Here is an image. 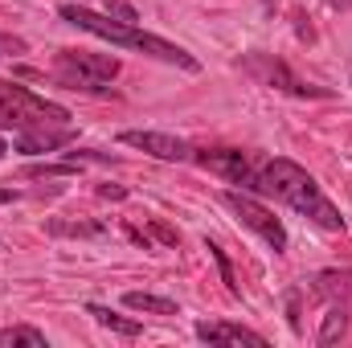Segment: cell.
Listing matches in <instances>:
<instances>
[{"label": "cell", "mask_w": 352, "mask_h": 348, "mask_svg": "<svg viewBox=\"0 0 352 348\" xmlns=\"http://www.w3.org/2000/svg\"><path fill=\"white\" fill-rule=\"evenodd\" d=\"M152 230H156V238H160V242H168V246H176V230H168L164 221H156Z\"/></svg>", "instance_id": "20"}, {"label": "cell", "mask_w": 352, "mask_h": 348, "mask_svg": "<svg viewBox=\"0 0 352 348\" xmlns=\"http://www.w3.org/2000/svg\"><path fill=\"white\" fill-rule=\"evenodd\" d=\"M87 312L102 324V328H111V332H119V336H140V320H127V316H119V312H111V307H102V303H90Z\"/></svg>", "instance_id": "14"}, {"label": "cell", "mask_w": 352, "mask_h": 348, "mask_svg": "<svg viewBox=\"0 0 352 348\" xmlns=\"http://www.w3.org/2000/svg\"><path fill=\"white\" fill-rule=\"evenodd\" d=\"M270 4H274V0H266V8H270Z\"/></svg>", "instance_id": "25"}, {"label": "cell", "mask_w": 352, "mask_h": 348, "mask_svg": "<svg viewBox=\"0 0 352 348\" xmlns=\"http://www.w3.org/2000/svg\"><path fill=\"white\" fill-rule=\"evenodd\" d=\"M45 348V332L29 328V324H16V328H0V348Z\"/></svg>", "instance_id": "15"}, {"label": "cell", "mask_w": 352, "mask_h": 348, "mask_svg": "<svg viewBox=\"0 0 352 348\" xmlns=\"http://www.w3.org/2000/svg\"><path fill=\"white\" fill-rule=\"evenodd\" d=\"M123 303H127L131 312H152V316H176V312H180L173 299H164V295H148V291H127Z\"/></svg>", "instance_id": "12"}, {"label": "cell", "mask_w": 352, "mask_h": 348, "mask_svg": "<svg viewBox=\"0 0 352 348\" xmlns=\"http://www.w3.org/2000/svg\"><path fill=\"white\" fill-rule=\"evenodd\" d=\"M58 74L74 90H102V83H111L119 74V58L90 54V50H62L58 54Z\"/></svg>", "instance_id": "3"}, {"label": "cell", "mask_w": 352, "mask_h": 348, "mask_svg": "<svg viewBox=\"0 0 352 348\" xmlns=\"http://www.w3.org/2000/svg\"><path fill=\"white\" fill-rule=\"evenodd\" d=\"M66 123H70L66 107L16 87V83H0V127L33 131V127H66Z\"/></svg>", "instance_id": "2"}, {"label": "cell", "mask_w": 352, "mask_h": 348, "mask_svg": "<svg viewBox=\"0 0 352 348\" xmlns=\"http://www.w3.org/2000/svg\"><path fill=\"white\" fill-rule=\"evenodd\" d=\"M119 140H123L127 148H140V152L156 156V160H188V156H192V148H188L184 140L164 135V131H123Z\"/></svg>", "instance_id": "6"}, {"label": "cell", "mask_w": 352, "mask_h": 348, "mask_svg": "<svg viewBox=\"0 0 352 348\" xmlns=\"http://www.w3.org/2000/svg\"><path fill=\"white\" fill-rule=\"evenodd\" d=\"M250 188L254 193H266V197H278L283 205H291L295 213H303L320 230H332V234L344 230L340 209L324 197V188L303 173L295 160H270V164H263V173L250 176Z\"/></svg>", "instance_id": "1"}, {"label": "cell", "mask_w": 352, "mask_h": 348, "mask_svg": "<svg viewBox=\"0 0 352 348\" xmlns=\"http://www.w3.org/2000/svg\"><path fill=\"white\" fill-rule=\"evenodd\" d=\"M58 12H62V21H70V25L87 29V33L102 37V41H111V45H127V50H140V41H144V33H140V29H131L127 21H111V17L94 12V8H87V4H62Z\"/></svg>", "instance_id": "4"}, {"label": "cell", "mask_w": 352, "mask_h": 348, "mask_svg": "<svg viewBox=\"0 0 352 348\" xmlns=\"http://www.w3.org/2000/svg\"><path fill=\"white\" fill-rule=\"evenodd\" d=\"M246 70L250 74H258L266 87H278V90H287V94H328V90H320V87H303L283 62H274V58H263V54H254V58H246Z\"/></svg>", "instance_id": "8"}, {"label": "cell", "mask_w": 352, "mask_h": 348, "mask_svg": "<svg viewBox=\"0 0 352 348\" xmlns=\"http://www.w3.org/2000/svg\"><path fill=\"white\" fill-rule=\"evenodd\" d=\"M344 328H349V316H344L340 307H332V312L324 316V328H320V345H336V340L344 336Z\"/></svg>", "instance_id": "16"}, {"label": "cell", "mask_w": 352, "mask_h": 348, "mask_svg": "<svg viewBox=\"0 0 352 348\" xmlns=\"http://www.w3.org/2000/svg\"><path fill=\"white\" fill-rule=\"evenodd\" d=\"M12 197H16L12 188H0V205H4V201H12Z\"/></svg>", "instance_id": "22"}, {"label": "cell", "mask_w": 352, "mask_h": 348, "mask_svg": "<svg viewBox=\"0 0 352 348\" xmlns=\"http://www.w3.org/2000/svg\"><path fill=\"white\" fill-rule=\"evenodd\" d=\"M197 336L205 345H250V348H266V340L258 332L242 328V324H197Z\"/></svg>", "instance_id": "9"}, {"label": "cell", "mask_w": 352, "mask_h": 348, "mask_svg": "<svg viewBox=\"0 0 352 348\" xmlns=\"http://www.w3.org/2000/svg\"><path fill=\"white\" fill-rule=\"evenodd\" d=\"M50 234H70V238H98L102 234V226H94V221H50Z\"/></svg>", "instance_id": "17"}, {"label": "cell", "mask_w": 352, "mask_h": 348, "mask_svg": "<svg viewBox=\"0 0 352 348\" xmlns=\"http://www.w3.org/2000/svg\"><path fill=\"white\" fill-rule=\"evenodd\" d=\"M4 152H8V144H4V140H0V160H4Z\"/></svg>", "instance_id": "24"}, {"label": "cell", "mask_w": 352, "mask_h": 348, "mask_svg": "<svg viewBox=\"0 0 352 348\" xmlns=\"http://www.w3.org/2000/svg\"><path fill=\"white\" fill-rule=\"evenodd\" d=\"M332 4H336V8H352V0H332Z\"/></svg>", "instance_id": "23"}, {"label": "cell", "mask_w": 352, "mask_h": 348, "mask_svg": "<svg viewBox=\"0 0 352 348\" xmlns=\"http://www.w3.org/2000/svg\"><path fill=\"white\" fill-rule=\"evenodd\" d=\"M98 197H107V201H119V197H123V188H111V184H102V188H98Z\"/></svg>", "instance_id": "21"}, {"label": "cell", "mask_w": 352, "mask_h": 348, "mask_svg": "<svg viewBox=\"0 0 352 348\" xmlns=\"http://www.w3.org/2000/svg\"><path fill=\"white\" fill-rule=\"evenodd\" d=\"M192 160H197L205 173H217L221 180H230V184H250V160H246V152H238V148L197 152Z\"/></svg>", "instance_id": "7"}, {"label": "cell", "mask_w": 352, "mask_h": 348, "mask_svg": "<svg viewBox=\"0 0 352 348\" xmlns=\"http://www.w3.org/2000/svg\"><path fill=\"white\" fill-rule=\"evenodd\" d=\"M140 50L152 54V58H160V62H173V66H180V70H197V58H192V54H184L180 45L164 41V37H156V33H144Z\"/></svg>", "instance_id": "11"}, {"label": "cell", "mask_w": 352, "mask_h": 348, "mask_svg": "<svg viewBox=\"0 0 352 348\" xmlns=\"http://www.w3.org/2000/svg\"><path fill=\"white\" fill-rule=\"evenodd\" d=\"M316 291L324 299H349L352 295V270H324L316 279Z\"/></svg>", "instance_id": "13"}, {"label": "cell", "mask_w": 352, "mask_h": 348, "mask_svg": "<svg viewBox=\"0 0 352 348\" xmlns=\"http://www.w3.org/2000/svg\"><path fill=\"white\" fill-rule=\"evenodd\" d=\"M78 168L74 164H29L25 176H74Z\"/></svg>", "instance_id": "19"}, {"label": "cell", "mask_w": 352, "mask_h": 348, "mask_svg": "<svg viewBox=\"0 0 352 348\" xmlns=\"http://www.w3.org/2000/svg\"><path fill=\"white\" fill-rule=\"evenodd\" d=\"M70 140H74L70 127H58V131L33 127V131H21V135H16V148H21V152H54V148H62V144H70Z\"/></svg>", "instance_id": "10"}, {"label": "cell", "mask_w": 352, "mask_h": 348, "mask_svg": "<svg viewBox=\"0 0 352 348\" xmlns=\"http://www.w3.org/2000/svg\"><path fill=\"white\" fill-rule=\"evenodd\" d=\"M221 201L242 217V226H250L258 238H263L266 246H274V254L287 246V230H283V221L266 209V205H258L254 197H246V193H221Z\"/></svg>", "instance_id": "5"}, {"label": "cell", "mask_w": 352, "mask_h": 348, "mask_svg": "<svg viewBox=\"0 0 352 348\" xmlns=\"http://www.w3.org/2000/svg\"><path fill=\"white\" fill-rule=\"evenodd\" d=\"M209 254H213V259H217V266H221V279H226V287H230V295H238V283H234V266H230V259H226V250L209 242Z\"/></svg>", "instance_id": "18"}]
</instances>
